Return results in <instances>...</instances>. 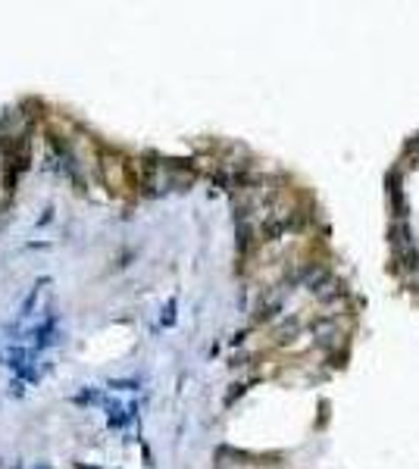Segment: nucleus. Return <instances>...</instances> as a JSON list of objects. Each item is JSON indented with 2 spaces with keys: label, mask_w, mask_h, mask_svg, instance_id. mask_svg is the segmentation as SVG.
<instances>
[{
  "label": "nucleus",
  "mask_w": 419,
  "mask_h": 469,
  "mask_svg": "<svg viewBox=\"0 0 419 469\" xmlns=\"http://www.w3.org/2000/svg\"><path fill=\"white\" fill-rule=\"evenodd\" d=\"M35 357H38V351H32V348H10V351H6V360H10L13 370H19V375L32 370Z\"/></svg>",
  "instance_id": "nucleus-1"
},
{
  "label": "nucleus",
  "mask_w": 419,
  "mask_h": 469,
  "mask_svg": "<svg viewBox=\"0 0 419 469\" xmlns=\"http://www.w3.org/2000/svg\"><path fill=\"white\" fill-rule=\"evenodd\" d=\"M41 285H44V281H38V285L32 288V294H28V300L23 304V316H28V313H32V310H35V300H38V294H41Z\"/></svg>",
  "instance_id": "nucleus-2"
},
{
  "label": "nucleus",
  "mask_w": 419,
  "mask_h": 469,
  "mask_svg": "<svg viewBox=\"0 0 419 469\" xmlns=\"http://www.w3.org/2000/svg\"><path fill=\"white\" fill-rule=\"evenodd\" d=\"M35 469H50V466H35Z\"/></svg>",
  "instance_id": "nucleus-3"
}]
</instances>
